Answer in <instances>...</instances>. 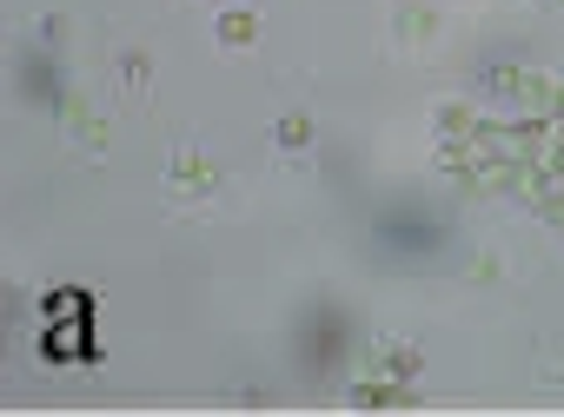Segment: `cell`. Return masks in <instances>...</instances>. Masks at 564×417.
I'll use <instances>...</instances> for the list:
<instances>
[{
	"mask_svg": "<svg viewBox=\"0 0 564 417\" xmlns=\"http://www.w3.org/2000/svg\"><path fill=\"white\" fill-rule=\"evenodd\" d=\"M166 193H180V199L219 193V166H213V160H199V153H180V160L166 166Z\"/></svg>",
	"mask_w": 564,
	"mask_h": 417,
	"instance_id": "cell-1",
	"label": "cell"
},
{
	"mask_svg": "<svg viewBox=\"0 0 564 417\" xmlns=\"http://www.w3.org/2000/svg\"><path fill=\"white\" fill-rule=\"evenodd\" d=\"M213 34H219L226 47H246V41L259 34V14H252V8H226V14L213 21Z\"/></svg>",
	"mask_w": 564,
	"mask_h": 417,
	"instance_id": "cell-2",
	"label": "cell"
},
{
	"mask_svg": "<svg viewBox=\"0 0 564 417\" xmlns=\"http://www.w3.org/2000/svg\"><path fill=\"white\" fill-rule=\"evenodd\" d=\"M272 140H279V146H306V140H313V120H300V113H293V120H279Z\"/></svg>",
	"mask_w": 564,
	"mask_h": 417,
	"instance_id": "cell-3",
	"label": "cell"
}]
</instances>
